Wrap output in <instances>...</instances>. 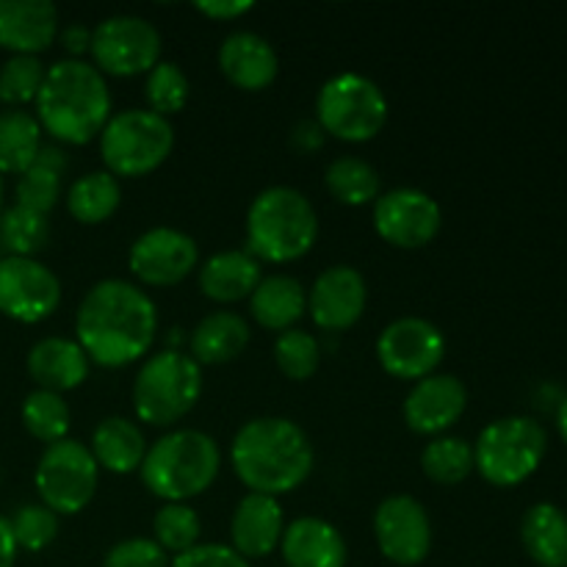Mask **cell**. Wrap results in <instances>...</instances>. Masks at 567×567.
Here are the masks:
<instances>
[{"label": "cell", "instance_id": "cell-1", "mask_svg": "<svg viewBox=\"0 0 567 567\" xmlns=\"http://www.w3.org/2000/svg\"><path fill=\"white\" fill-rule=\"evenodd\" d=\"M158 332V310L144 288L127 280L94 282L75 313V341L92 363L125 369L150 352Z\"/></svg>", "mask_w": 567, "mask_h": 567}, {"label": "cell", "instance_id": "cell-2", "mask_svg": "<svg viewBox=\"0 0 567 567\" xmlns=\"http://www.w3.org/2000/svg\"><path fill=\"white\" fill-rule=\"evenodd\" d=\"M233 471L249 493L282 496L302 485L316 463L313 443L302 426L280 415L252 419L236 432L230 446Z\"/></svg>", "mask_w": 567, "mask_h": 567}, {"label": "cell", "instance_id": "cell-3", "mask_svg": "<svg viewBox=\"0 0 567 567\" xmlns=\"http://www.w3.org/2000/svg\"><path fill=\"white\" fill-rule=\"evenodd\" d=\"M37 120L55 142L89 144L111 120L109 81L92 61H55L37 94Z\"/></svg>", "mask_w": 567, "mask_h": 567}, {"label": "cell", "instance_id": "cell-4", "mask_svg": "<svg viewBox=\"0 0 567 567\" xmlns=\"http://www.w3.org/2000/svg\"><path fill=\"white\" fill-rule=\"evenodd\" d=\"M319 238L313 203L293 186H269L247 210V252L260 264L305 258Z\"/></svg>", "mask_w": 567, "mask_h": 567}, {"label": "cell", "instance_id": "cell-5", "mask_svg": "<svg viewBox=\"0 0 567 567\" xmlns=\"http://www.w3.org/2000/svg\"><path fill=\"white\" fill-rule=\"evenodd\" d=\"M219 468L221 452L208 432L172 430L147 449L138 474L155 498L164 504H186L214 485Z\"/></svg>", "mask_w": 567, "mask_h": 567}, {"label": "cell", "instance_id": "cell-6", "mask_svg": "<svg viewBox=\"0 0 567 567\" xmlns=\"http://www.w3.org/2000/svg\"><path fill=\"white\" fill-rule=\"evenodd\" d=\"M203 393V365L181 349L150 354L133 380V410L150 426H172Z\"/></svg>", "mask_w": 567, "mask_h": 567}, {"label": "cell", "instance_id": "cell-7", "mask_svg": "<svg viewBox=\"0 0 567 567\" xmlns=\"http://www.w3.org/2000/svg\"><path fill=\"white\" fill-rule=\"evenodd\" d=\"M548 452V435L529 415L496 419L474 443V468L493 487L524 485L537 474Z\"/></svg>", "mask_w": 567, "mask_h": 567}, {"label": "cell", "instance_id": "cell-8", "mask_svg": "<svg viewBox=\"0 0 567 567\" xmlns=\"http://www.w3.org/2000/svg\"><path fill=\"white\" fill-rule=\"evenodd\" d=\"M97 138L105 172L114 177H142L169 158L175 127L150 109H127L111 114Z\"/></svg>", "mask_w": 567, "mask_h": 567}, {"label": "cell", "instance_id": "cell-9", "mask_svg": "<svg viewBox=\"0 0 567 567\" xmlns=\"http://www.w3.org/2000/svg\"><path fill=\"white\" fill-rule=\"evenodd\" d=\"M316 122L327 136L341 142H371L388 122V97L369 75L341 72L321 83L316 94Z\"/></svg>", "mask_w": 567, "mask_h": 567}, {"label": "cell", "instance_id": "cell-10", "mask_svg": "<svg viewBox=\"0 0 567 567\" xmlns=\"http://www.w3.org/2000/svg\"><path fill=\"white\" fill-rule=\"evenodd\" d=\"M97 482L100 465L94 463L89 446H83L75 437L50 443L33 474L39 502L55 515L83 513L97 493Z\"/></svg>", "mask_w": 567, "mask_h": 567}, {"label": "cell", "instance_id": "cell-11", "mask_svg": "<svg viewBox=\"0 0 567 567\" xmlns=\"http://www.w3.org/2000/svg\"><path fill=\"white\" fill-rule=\"evenodd\" d=\"M161 33L138 14H114L92 28V64L103 75L133 78L150 72L161 61Z\"/></svg>", "mask_w": 567, "mask_h": 567}, {"label": "cell", "instance_id": "cell-12", "mask_svg": "<svg viewBox=\"0 0 567 567\" xmlns=\"http://www.w3.org/2000/svg\"><path fill=\"white\" fill-rule=\"evenodd\" d=\"M443 354H446V338L441 327L421 316H402L391 321L377 338L380 365L396 380L419 382L437 374Z\"/></svg>", "mask_w": 567, "mask_h": 567}, {"label": "cell", "instance_id": "cell-13", "mask_svg": "<svg viewBox=\"0 0 567 567\" xmlns=\"http://www.w3.org/2000/svg\"><path fill=\"white\" fill-rule=\"evenodd\" d=\"M61 305V280L37 258L0 260V313L20 324H39Z\"/></svg>", "mask_w": 567, "mask_h": 567}, {"label": "cell", "instance_id": "cell-14", "mask_svg": "<svg viewBox=\"0 0 567 567\" xmlns=\"http://www.w3.org/2000/svg\"><path fill=\"white\" fill-rule=\"evenodd\" d=\"M441 205L421 188L399 186L374 199L377 233L399 249L426 247L441 233Z\"/></svg>", "mask_w": 567, "mask_h": 567}, {"label": "cell", "instance_id": "cell-15", "mask_svg": "<svg viewBox=\"0 0 567 567\" xmlns=\"http://www.w3.org/2000/svg\"><path fill=\"white\" fill-rule=\"evenodd\" d=\"M374 537L382 557L399 567H415L432 551V520L413 496H388L374 513Z\"/></svg>", "mask_w": 567, "mask_h": 567}, {"label": "cell", "instance_id": "cell-16", "mask_svg": "<svg viewBox=\"0 0 567 567\" xmlns=\"http://www.w3.org/2000/svg\"><path fill=\"white\" fill-rule=\"evenodd\" d=\"M199 264V247L177 227H153L131 244L127 266L142 286L169 288L186 280Z\"/></svg>", "mask_w": 567, "mask_h": 567}, {"label": "cell", "instance_id": "cell-17", "mask_svg": "<svg viewBox=\"0 0 567 567\" xmlns=\"http://www.w3.org/2000/svg\"><path fill=\"white\" fill-rule=\"evenodd\" d=\"M369 302L365 277L354 266L338 264L321 271L308 291V313L327 332L349 330L360 321Z\"/></svg>", "mask_w": 567, "mask_h": 567}, {"label": "cell", "instance_id": "cell-18", "mask_svg": "<svg viewBox=\"0 0 567 567\" xmlns=\"http://www.w3.org/2000/svg\"><path fill=\"white\" fill-rule=\"evenodd\" d=\"M468 408V388L454 374H430L404 399V421L415 435L437 437L452 430Z\"/></svg>", "mask_w": 567, "mask_h": 567}, {"label": "cell", "instance_id": "cell-19", "mask_svg": "<svg viewBox=\"0 0 567 567\" xmlns=\"http://www.w3.org/2000/svg\"><path fill=\"white\" fill-rule=\"evenodd\" d=\"M61 31L50 0H0V48L14 55H39Z\"/></svg>", "mask_w": 567, "mask_h": 567}, {"label": "cell", "instance_id": "cell-20", "mask_svg": "<svg viewBox=\"0 0 567 567\" xmlns=\"http://www.w3.org/2000/svg\"><path fill=\"white\" fill-rule=\"evenodd\" d=\"M286 518L275 496L247 493L230 518V546L244 559H264L280 548Z\"/></svg>", "mask_w": 567, "mask_h": 567}, {"label": "cell", "instance_id": "cell-21", "mask_svg": "<svg viewBox=\"0 0 567 567\" xmlns=\"http://www.w3.org/2000/svg\"><path fill=\"white\" fill-rule=\"evenodd\" d=\"M219 70L233 86L244 92H260L275 83L280 72V55L260 33L233 31L219 44Z\"/></svg>", "mask_w": 567, "mask_h": 567}, {"label": "cell", "instance_id": "cell-22", "mask_svg": "<svg viewBox=\"0 0 567 567\" xmlns=\"http://www.w3.org/2000/svg\"><path fill=\"white\" fill-rule=\"evenodd\" d=\"M25 365L37 388L64 396L66 391H75L78 385L86 382L92 360L86 358L81 343L72 341V338L50 336L33 343Z\"/></svg>", "mask_w": 567, "mask_h": 567}, {"label": "cell", "instance_id": "cell-23", "mask_svg": "<svg viewBox=\"0 0 567 567\" xmlns=\"http://www.w3.org/2000/svg\"><path fill=\"white\" fill-rule=\"evenodd\" d=\"M286 567H347L349 548L341 532L324 518H297L282 532Z\"/></svg>", "mask_w": 567, "mask_h": 567}, {"label": "cell", "instance_id": "cell-24", "mask_svg": "<svg viewBox=\"0 0 567 567\" xmlns=\"http://www.w3.org/2000/svg\"><path fill=\"white\" fill-rule=\"evenodd\" d=\"M260 280H264V266L247 249H225L210 255L199 266V288L205 297L221 305L249 299Z\"/></svg>", "mask_w": 567, "mask_h": 567}, {"label": "cell", "instance_id": "cell-25", "mask_svg": "<svg viewBox=\"0 0 567 567\" xmlns=\"http://www.w3.org/2000/svg\"><path fill=\"white\" fill-rule=\"evenodd\" d=\"M147 449V437L138 430V424L127 421L125 415H109L94 426L89 452L100 468L111 474H133L142 468Z\"/></svg>", "mask_w": 567, "mask_h": 567}, {"label": "cell", "instance_id": "cell-26", "mask_svg": "<svg viewBox=\"0 0 567 567\" xmlns=\"http://www.w3.org/2000/svg\"><path fill=\"white\" fill-rule=\"evenodd\" d=\"M308 310L305 286L291 275H269L258 282L249 297V313L260 327L286 332L297 324Z\"/></svg>", "mask_w": 567, "mask_h": 567}, {"label": "cell", "instance_id": "cell-27", "mask_svg": "<svg viewBox=\"0 0 567 567\" xmlns=\"http://www.w3.org/2000/svg\"><path fill=\"white\" fill-rule=\"evenodd\" d=\"M520 543L535 565L567 567V515L551 502H537L520 520Z\"/></svg>", "mask_w": 567, "mask_h": 567}, {"label": "cell", "instance_id": "cell-28", "mask_svg": "<svg viewBox=\"0 0 567 567\" xmlns=\"http://www.w3.org/2000/svg\"><path fill=\"white\" fill-rule=\"evenodd\" d=\"M249 324L233 310H214L192 332V358L199 365H221L236 360L249 343Z\"/></svg>", "mask_w": 567, "mask_h": 567}, {"label": "cell", "instance_id": "cell-29", "mask_svg": "<svg viewBox=\"0 0 567 567\" xmlns=\"http://www.w3.org/2000/svg\"><path fill=\"white\" fill-rule=\"evenodd\" d=\"M66 172V153L55 144H42L37 161L17 177V205L48 216L61 197V177Z\"/></svg>", "mask_w": 567, "mask_h": 567}, {"label": "cell", "instance_id": "cell-30", "mask_svg": "<svg viewBox=\"0 0 567 567\" xmlns=\"http://www.w3.org/2000/svg\"><path fill=\"white\" fill-rule=\"evenodd\" d=\"M42 125L22 109L0 111V175L28 172L42 150Z\"/></svg>", "mask_w": 567, "mask_h": 567}, {"label": "cell", "instance_id": "cell-31", "mask_svg": "<svg viewBox=\"0 0 567 567\" xmlns=\"http://www.w3.org/2000/svg\"><path fill=\"white\" fill-rule=\"evenodd\" d=\"M122 203V186L120 177L111 172L97 169L89 175L78 177L66 192V210L81 225H100V221L111 219Z\"/></svg>", "mask_w": 567, "mask_h": 567}, {"label": "cell", "instance_id": "cell-32", "mask_svg": "<svg viewBox=\"0 0 567 567\" xmlns=\"http://www.w3.org/2000/svg\"><path fill=\"white\" fill-rule=\"evenodd\" d=\"M324 186L341 205L360 208L380 197V172L358 155H338L324 169Z\"/></svg>", "mask_w": 567, "mask_h": 567}, {"label": "cell", "instance_id": "cell-33", "mask_svg": "<svg viewBox=\"0 0 567 567\" xmlns=\"http://www.w3.org/2000/svg\"><path fill=\"white\" fill-rule=\"evenodd\" d=\"M22 415V426L28 430V435L37 437L39 443H59L64 437H70V424H72V413L70 404L61 393L53 391H31L25 396L20 408Z\"/></svg>", "mask_w": 567, "mask_h": 567}, {"label": "cell", "instance_id": "cell-34", "mask_svg": "<svg viewBox=\"0 0 567 567\" xmlns=\"http://www.w3.org/2000/svg\"><path fill=\"white\" fill-rule=\"evenodd\" d=\"M48 216L28 210L22 205L0 210V252L3 258H33L48 244Z\"/></svg>", "mask_w": 567, "mask_h": 567}, {"label": "cell", "instance_id": "cell-35", "mask_svg": "<svg viewBox=\"0 0 567 567\" xmlns=\"http://www.w3.org/2000/svg\"><path fill=\"white\" fill-rule=\"evenodd\" d=\"M421 468L437 485H460L474 471V446L465 437H432L421 452Z\"/></svg>", "mask_w": 567, "mask_h": 567}, {"label": "cell", "instance_id": "cell-36", "mask_svg": "<svg viewBox=\"0 0 567 567\" xmlns=\"http://www.w3.org/2000/svg\"><path fill=\"white\" fill-rule=\"evenodd\" d=\"M144 97H147L150 111L169 120L172 114L186 109L188 97H192V83H188V75L183 72L181 64H175V61H158L147 72Z\"/></svg>", "mask_w": 567, "mask_h": 567}, {"label": "cell", "instance_id": "cell-37", "mask_svg": "<svg viewBox=\"0 0 567 567\" xmlns=\"http://www.w3.org/2000/svg\"><path fill=\"white\" fill-rule=\"evenodd\" d=\"M203 535V520L188 504H164L153 518V540L166 554H183L194 548Z\"/></svg>", "mask_w": 567, "mask_h": 567}, {"label": "cell", "instance_id": "cell-38", "mask_svg": "<svg viewBox=\"0 0 567 567\" xmlns=\"http://www.w3.org/2000/svg\"><path fill=\"white\" fill-rule=\"evenodd\" d=\"M44 72H48V66L42 64L39 55H11L0 66V103L9 105V109L37 103Z\"/></svg>", "mask_w": 567, "mask_h": 567}, {"label": "cell", "instance_id": "cell-39", "mask_svg": "<svg viewBox=\"0 0 567 567\" xmlns=\"http://www.w3.org/2000/svg\"><path fill=\"white\" fill-rule=\"evenodd\" d=\"M275 363L288 380L302 382L319 371L321 365V347L316 336L291 327V330L280 332L275 341Z\"/></svg>", "mask_w": 567, "mask_h": 567}, {"label": "cell", "instance_id": "cell-40", "mask_svg": "<svg viewBox=\"0 0 567 567\" xmlns=\"http://www.w3.org/2000/svg\"><path fill=\"white\" fill-rule=\"evenodd\" d=\"M11 535H14L20 551H44L59 537V515L39 504H22L9 518Z\"/></svg>", "mask_w": 567, "mask_h": 567}, {"label": "cell", "instance_id": "cell-41", "mask_svg": "<svg viewBox=\"0 0 567 567\" xmlns=\"http://www.w3.org/2000/svg\"><path fill=\"white\" fill-rule=\"evenodd\" d=\"M172 559L153 537H127L109 548L103 567H169Z\"/></svg>", "mask_w": 567, "mask_h": 567}, {"label": "cell", "instance_id": "cell-42", "mask_svg": "<svg viewBox=\"0 0 567 567\" xmlns=\"http://www.w3.org/2000/svg\"><path fill=\"white\" fill-rule=\"evenodd\" d=\"M169 567H249V559L225 543H197L188 551L177 554Z\"/></svg>", "mask_w": 567, "mask_h": 567}, {"label": "cell", "instance_id": "cell-43", "mask_svg": "<svg viewBox=\"0 0 567 567\" xmlns=\"http://www.w3.org/2000/svg\"><path fill=\"white\" fill-rule=\"evenodd\" d=\"M252 9H255V3H249V0H199L197 3L199 14L210 17V20H219V22L241 20V17L249 14Z\"/></svg>", "mask_w": 567, "mask_h": 567}, {"label": "cell", "instance_id": "cell-44", "mask_svg": "<svg viewBox=\"0 0 567 567\" xmlns=\"http://www.w3.org/2000/svg\"><path fill=\"white\" fill-rule=\"evenodd\" d=\"M324 136H327V133L321 131L319 122L302 120L297 127H293L291 142H293V147L302 150V153H313V150H319L321 144H324Z\"/></svg>", "mask_w": 567, "mask_h": 567}, {"label": "cell", "instance_id": "cell-45", "mask_svg": "<svg viewBox=\"0 0 567 567\" xmlns=\"http://www.w3.org/2000/svg\"><path fill=\"white\" fill-rule=\"evenodd\" d=\"M61 33V42H64V48L70 50V59H78V55H83L89 50V44H92V31H89L86 25H81V22H72V25H66Z\"/></svg>", "mask_w": 567, "mask_h": 567}, {"label": "cell", "instance_id": "cell-46", "mask_svg": "<svg viewBox=\"0 0 567 567\" xmlns=\"http://www.w3.org/2000/svg\"><path fill=\"white\" fill-rule=\"evenodd\" d=\"M17 551H20V548H17L14 535H11L9 518L0 515V567H14Z\"/></svg>", "mask_w": 567, "mask_h": 567}, {"label": "cell", "instance_id": "cell-47", "mask_svg": "<svg viewBox=\"0 0 567 567\" xmlns=\"http://www.w3.org/2000/svg\"><path fill=\"white\" fill-rule=\"evenodd\" d=\"M557 430H559V435H563V441L567 446V396L563 399V402H559V408H557Z\"/></svg>", "mask_w": 567, "mask_h": 567}, {"label": "cell", "instance_id": "cell-48", "mask_svg": "<svg viewBox=\"0 0 567 567\" xmlns=\"http://www.w3.org/2000/svg\"><path fill=\"white\" fill-rule=\"evenodd\" d=\"M0 210H3V175H0Z\"/></svg>", "mask_w": 567, "mask_h": 567}, {"label": "cell", "instance_id": "cell-49", "mask_svg": "<svg viewBox=\"0 0 567 567\" xmlns=\"http://www.w3.org/2000/svg\"><path fill=\"white\" fill-rule=\"evenodd\" d=\"M0 260H3V252H0Z\"/></svg>", "mask_w": 567, "mask_h": 567}]
</instances>
